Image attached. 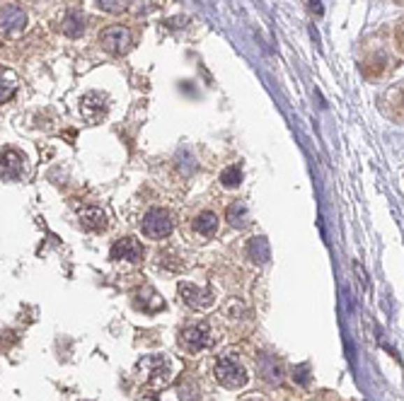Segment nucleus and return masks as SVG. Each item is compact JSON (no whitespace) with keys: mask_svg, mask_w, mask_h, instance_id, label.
I'll return each mask as SVG.
<instances>
[{"mask_svg":"<svg viewBox=\"0 0 404 401\" xmlns=\"http://www.w3.org/2000/svg\"><path fill=\"white\" fill-rule=\"evenodd\" d=\"M109 256H112L114 261L138 263L140 258H143V247H140V242L134 240V237H124V240L114 242V247H112V251H109Z\"/></svg>","mask_w":404,"mask_h":401,"instance_id":"6","label":"nucleus"},{"mask_svg":"<svg viewBox=\"0 0 404 401\" xmlns=\"http://www.w3.org/2000/svg\"><path fill=\"white\" fill-rule=\"evenodd\" d=\"M27 27V13L17 5H5L3 8V31L5 34H17Z\"/></svg>","mask_w":404,"mask_h":401,"instance_id":"10","label":"nucleus"},{"mask_svg":"<svg viewBox=\"0 0 404 401\" xmlns=\"http://www.w3.org/2000/svg\"><path fill=\"white\" fill-rule=\"evenodd\" d=\"M80 112L90 124H99L104 119V114H107V97H102L97 92L85 94L80 102Z\"/></svg>","mask_w":404,"mask_h":401,"instance_id":"8","label":"nucleus"},{"mask_svg":"<svg viewBox=\"0 0 404 401\" xmlns=\"http://www.w3.org/2000/svg\"><path fill=\"white\" fill-rule=\"evenodd\" d=\"M220 182H223V187H228V189L240 187V182H243V172H240V167L238 165L225 167V170L220 172Z\"/></svg>","mask_w":404,"mask_h":401,"instance_id":"18","label":"nucleus"},{"mask_svg":"<svg viewBox=\"0 0 404 401\" xmlns=\"http://www.w3.org/2000/svg\"><path fill=\"white\" fill-rule=\"evenodd\" d=\"M24 172V157L17 150H3V179H20Z\"/></svg>","mask_w":404,"mask_h":401,"instance_id":"11","label":"nucleus"},{"mask_svg":"<svg viewBox=\"0 0 404 401\" xmlns=\"http://www.w3.org/2000/svg\"><path fill=\"white\" fill-rule=\"evenodd\" d=\"M225 218H228V223L233 225V228H245V225L250 223L247 205H245L243 200H235V203L228 205V210H225Z\"/></svg>","mask_w":404,"mask_h":401,"instance_id":"16","label":"nucleus"},{"mask_svg":"<svg viewBox=\"0 0 404 401\" xmlns=\"http://www.w3.org/2000/svg\"><path fill=\"white\" fill-rule=\"evenodd\" d=\"M180 341L189 353L203 351V348L211 346V326H208L206 321H199V324L187 326V329L180 334Z\"/></svg>","mask_w":404,"mask_h":401,"instance_id":"5","label":"nucleus"},{"mask_svg":"<svg viewBox=\"0 0 404 401\" xmlns=\"http://www.w3.org/2000/svg\"><path fill=\"white\" fill-rule=\"evenodd\" d=\"M143 235L150 237V240H162V237H167L175 228V218H172L170 210L165 208H153L145 213L143 218Z\"/></svg>","mask_w":404,"mask_h":401,"instance_id":"3","label":"nucleus"},{"mask_svg":"<svg viewBox=\"0 0 404 401\" xmlns=\"http://www.w3.org/2000/svg\"><path fill=\"white\" fill-rule=\"evenodd\" d=\"M390 68H392V58L387 54V49H373L361 61V71L368 78H380L382 73H387Z\"/></svg>","mask_w":404,"mask_h":401,"instance_id":"7","label":"nucleus"},{"mask_svg":"<svg viewBox=\"0 0 404 401\" xmlns=\"http://www.w3.org/2000/svg\"><path fill=\"white\" fill-rule=\"evenodd\" d=\"M162 298L155 293L150 286H145V288H140V293H138V300H136V307L140 309V312H148V314H153L157 312V309H162Z\"/></svg>","mask_w":404,"mask_h":401,"instance_id":"14","label":"nucleus"},{"mask_svg":"<svg viewBox=\"0 0 404 401\" xmlns=\"http://www.w3.org/2000/svg\"><path fill=\"white\" fill-rule=\"evenodd\" d=\"M126 5H129V0H99V8L107 13H122Z\"/></svg>","mask_w":404,"mask_h":401,"instance_id":"19","label":"nucleus"},{"mask_svg":"<svg viewBox=\"0 0 404 401\" xmlns=\"http://www.w3.org/2000/svg\"><path fill=\"white\" fill-rule=\"evenodd\" d=\"M216 379L223 387L228 389H240L247 384V370L243 367V363H240V358L235 356L233 351L223 353V356L218 358L216 363Z\"/></svg>","mask_w":404,"mask_h":401,"instance_id":"2","label":"nucleus"},{"mask_svg":"<svg viewBox=\"0 0 404 401\" xmlns=\"http://www.w3.org/2000/svg\"><path fill=\"white\" fill-rule=\"evenodd\" d=\"M194 230H196L201 237H213L218 232V215L211 213V210L199 213V218L194 220Z\"/></svg>","mask_w":404,"mask_h":401,"instance_id":"15","label":"nucleus"},{"mask_svg":"<svg viewBox=\"0 0 404 401\" xmlns=\"http://www.w3.org/2000/svg\"><path fill=\"white\" fill-rule=\"evenodd\" d=\"M80 223H82V228L90 230V232H102L104 228H107V215H104V210L90 205V208L80 210Z\"/></svg>","mask_w":404,"mask_h":401,"instance_id":"13","label":"nucleus"},{"mask_svg":"<svg viewBox=\"0 0 404 401\" xmlns=\"http://www.w3.org/2000/svg\"><path fill=\"white\" fill-rule=\"evenodd\" d=\"M131 29L129 27H122V24H112V27H107L99 34V44H102L104 51H109V54H117L122 56L129 51L131 46Z\"/></svg>","mask_w":404,"mask_h":401,"instance_id":"4","label":"nucleus"},{"mask_svg":"<svg viewBox=\"0 0 404 401\" xmlns=\"http://www.w3.org/2000/svg\"><path fill=\"white\" fill-rule=\"evenodd\" d=\"M61 31L66 36H71V39L80 36L82 31H85V17H82V13H78V10H68L61 20Z\"/></svg>","mask_w":404,"mask_h":401,"instance_id":"12","label":"nucleus"},{"mask_svg":"<svg viewBox=\"0 0 404 401\" xmlns=\"http://www.w3.org/2000/svg\"><path fill=\"white\" fill-rule=\"evenodd\" d=\"M397 44H400V49L404 51V24L397 29Z\"/></svg>","mask_w":404,"mask_h":401,"instance_id":"20","label":"nucleus"},{"mask_svg":"<svg viewBox=\"0 0 404 401\" xmlns=\"http://www.w3.org/2000/svg\"><path fill=\"white\" fill-rule=\"evenodd\" d=\"M247 251H250V258L254 263H266V261H269V256H271L269 242H266L264 237H252Z\"/></svg>","mask_w":404,"mask_h":401,"instance_id":"17","label":"nucleus"},{"mask_svg":"<svg viewBox=\"0 0 404 401\" xmlns=\"http://www.w3.org/2000/svg\"><path fill=\"white\" fill-rule=\"evenodd\" d=\"M138 370V379L150 389H162L170 384L172 379V363L165 356H145L136 365Z\"/></svg>","mask_w":404,"mask_h":401,"instance_id":"1","label":"nucleus"},{"mask_svg":"<svg viewBox=\"0 0 404 401\" xmlns=\"http://www.w3.org/2000/svg\"><path fill=\"white\" fill-rule=\"evenodd\" d=\"M180 295H182V300H185L189 307H194V309H206V307H211V305H213V293L208 288L199 290V288L189 286V283H182Z\"/></svg>","mask_w":404,"mask_h":401,"instance_id":"9","label":"nucleus"}]
</instances>
